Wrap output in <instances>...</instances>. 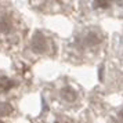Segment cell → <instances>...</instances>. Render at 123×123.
Listing matches in <instances>:
<instances>
[{
  "mask_svg": "<svg viewBox=\"0 0 123 123\" xmlns=\"http://www.w3.org/2000/svg\"><path fill=\"white\" fill-rule=\"evenodd\" d=\"M32 49L36 53H44L47 49V39L42 32H36L32 39Z\"/></svg>",
  "mask_w": 123,
  "mask_h": 123,
  "instance_id": "obj_1",
  "label": "cell"
},
{
  "mask_svg": "<svg viewBox=\"0 0 123 123\" xmlns=\"http://www.w3.org/2000/svg\"><path fill=\"white\" fill-rule=\"evenodd\" d=\"M111 6L109 1H93V7L94 8H108Z\"/></svg>",
  "mask_w": 123,
  "mask_h": 123,
  "instance_id": "obj_7",
  "label": "cell"
},
{
  "mask_svg": "<svg viewBox=\"0 0 123 123\" xmlns=\"http://www.w3.org/2000/svg\"><path fill=\"white\" fill-rule=\"evenodd\" d=\"M14 29V21L10 14H1L0 15V32L1 33H10Z\"/></svg>",
  "mask_w": 123,
  "mask_h": 123,
  "instance_id": "obj_2",
  "label": "cell"
},
{
  "mask_svg": "<svg viewBox=\"0 0 123 123\" xmlns=\"http://www.w3.org/2000/svg\"><path fill=\"white\" fill-rule=\"evenodd\" d=\"M84 42H86V44H89V46H95V44H98V43L101 42V39L95 32H90V33H87Z\"/></svg>",
  "mask_w": 123,
  "mask_h": 123,
  "instance_id": "obj_5",
  "label": "cell"
},
{
  "mask_svg": "<svg viewBox=\"0 0 123 123\" xmlns=\"http://www.w3.org/2000/svg\"><path fill=\"white\" fill-rule=\"evenodd\" d=\"M61 94H62V98L67 100L68 102H73V101L76 100V97H78L76 91L73 89H71V87H64L61 91Z\"/></svg>",
  "mask_w": 123,
  "mask_h": 123,
  "instance_id": "obj_4",
  "label": "cell"
},
{
  "mask_svg": "<svg viewBox=\"0 0 123 123\" xmlns=\"http://www.w3.org/2000/svg\"><path fill=\"white\" fill-rule=\"evenodd\" d=\"M0 123H3V122H1V120H0Z\"/></svg>",
  "mask_w": 123,
  "mask_h": 123,
  "instance_id": "obj_8",
  "label": "cell"
},
{
  "mask_svg": "<svg viewBox=\"0 0 123 123\" xmlns=\"http://www.w3.org/2000/svg\"><path fill=\"white\" fill-rule=\"evenodd\" d=\"M14 87V82H12L11 79L6 78V76H3V78H0V94H3V93H7V91H10V90Z\"/></svg>",
  "mask_w": 123,
  "mask_h": 123,
  "instance_id": "obj_3",
  "label": "cell"
},
{
  "mask_svg": "<svg viewBox=\"0 0 123 123\" xmlns=\"http://www.w3.org/2000/svg\"><path fill=\"white\" fill-rule=\"evenodd\" d=\"M12 112V106L10 104H0V116H7Z\"/></svg>",
  "mask_w": 123,
  "mask_h": 123,
  "instance_id": "obj_6",
  "label": "cell"
}]
</instances>
